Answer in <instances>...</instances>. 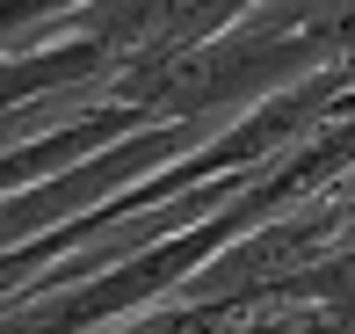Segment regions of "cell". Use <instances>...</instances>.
<instances>
[{
    "instance_id": "1",
    "label": "cell",
    "mask_w": 355,
    "mask_h": 334,
    "mask_svg": "<svg viewBox=\"0 0 355 334\" xmlns=\"http://www.w3.org/2000/svg\"><path fill=\"white\" fill-rule=\"evenodd\" d=\"M312 73H327V66H319V51L304 37H276L261 22H239L225 37H211L203 51L174 58L167 73L138 81L123 102L145 124H225V117L239 124L247 109H261L268 94L312 81Z\"/></svg>"
},
{
    "instance_id": "4",
    "label": "cell",
    "mask_w": 355,
    "mask_h": 334,
    "mask_svg": "<svg viewBox=\"0 0 355 334\" xmlns=\"http://www.w3.org/2000/svg\"><path fill=\"white\" fill-rule=\"evenodd\" d=\"M131 131H153L131 102H94V109H80L73 124H58V131H44V138H29V146H8V153H0V189L15 197V189L58 182V174H73L80 160L109 153L116 138H131Z\"/></svg>"
},
{
    "instance_id": "6",
    "label": "cell",
    "mask_w": 355,
    "mask_h": 334,
    "mask_svg": "<svg viewBox=\"0 0 355 334\" xmlns=\"http://www.w3.org/2000/svg\"><path fill=\"white\" fill-rule=\"evenodd\" d=\"M109 334H261V327H247L239 312H218V306H153Z\"/></svg>"
},
{
    "instance_id": "5",
    "label": "cell",
    "mask_w": 355,
    "mask_h": 334,
    "mask_svg": "<svg viewBox=\"0 0 355 334\" xmlns=\"http://www.w3.org/2000/svg\"><path fill=\"white\" fill-rule=\"evenodd\" d=\"M254 306H319V312H334V320L355 334V240H341L334 254H319L312 269H297L290 283H276V291L254 298Z\"/></svg>"
},
{
    "instance_id": "2",
    "label": "cell",
    "mask_w": 355,
    "mask_h": 334,
    "mask_svg": "<svg viewBox=\"0 0 355 334\" xmlns=\"http://www.w3.org/2000/svg\"><path fill=\"white\" fill-rule=\"evenodd\" d=\"M348 218H355V203H348V197L297 203V211H283L276 226H261V233H247V240H232L211 269H196V276L182 283V298H174V306L247 312L254 298H268L276 283H290L297 269H312L319 254H334V247H341Z\"/></svg>"
},
{
    "instance_id": "3",
    "label": "cell",
    "mask_w": 355,
    "mask_h": 334,
    "mask_svg": "<svg viewBox=\"0 0 355 334\" xmlns=\"http://www.w3.org/2000/svg\"><path fill=\"white\" fill-rule=\"evenodd\" d=\"M116 73H123V58L109 51L102 37H51V44H37V51H8L0 102H8V124L22 117L29 102H44V94H87V102H102V94L116 87Z\"/></svg>"
},
{
    "instance_id": "7",
    "label": "cell",
    "mask_w": 355,
    "mask_h": 334,
    "mask_svg": "<svg viewBox=\"0 0 355 334\" xmlns=\"http://www.w3.org/2000/svg\"><path fill=\"white\" fill-rule=\"evenodd\" d=\"M80 8H94V0H0V29H8V51H22L29 37H44V29L73 22Z\"/></svg>"
}]
</instances>
